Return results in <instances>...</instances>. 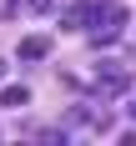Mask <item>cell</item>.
Returning a JSON list of instances; mask_svg holds the SVG:
<instances>
[{
    "instance_id": "cell-1",
    "label": "cell",
    "mask_w": 136,
    "mask_h": 146,
    "mask_svg": "<svg viewBox=\"0 0 136 146\" xmlns=\"http://www.w3.org/2000/svg\"><path fill=\"white\" fill-rule=\"evenodd\" d=\"M126 20H131V10H126L121 0H96V5H91V50L116 45V35H121Z\"/></svg>"
},
{
    "instance_id": "cell-2",
    "label": "cell",
    "mask_w": 136,
    "mask_h": 146,
    "mask_svg": "<svg viewBox=\"0 0 136 146\" xmlns=\"http://www.w3.org/2000/svg\"><path fill=\"white\" fill-rule=\"evenodd\" d=\"M126 91H131V60H126V66H121V60H101L96 76H91V96L111 101V96H126Z\"/></svg>"
},
{
    "instance_id": "cell-3",
    "label": "cell",
    "mask_w": 136,
    "mask_h": 146,
    "mask_svg": "<svg viewBox=\"0 0 136 146\" xmlns=\"http://www.w3.org/2000/svg\"><path fill=\"white\" fill-rule=\"evenodd\" d=\"M91 5H96V0H71V5L60 10V25L66 30H91Z\"/></svg>"
},
{
    "instance_id": "cell-4",
    "label": "cell",
    "mask_w": 136,
    "mask_h": 146,
    "mask_svg": "<svg viewBox=\"0 0 136 146\" xmlns=\"http://www.w3.org/2000/svg\"><path fill=\"white\" fill-rule=\"evenodd\" d=\"M50 56V35H25L20 40V60H45Z\"/></svg>"
},
{
    "instance_id": "cell-5",
    "label": "cell",
    "mask_w": 136,
    "mask_h": 146,
    "mask_svg": "<svg viewBox=\"0 0 136 146\" xmlns=\"http://www.w3.org/2000/svg\"><path fill=\"white\" fill-rule=\"evenodd\" d=\"M25 101H30L25 86H5V91H0V106H25Z\"/></svg>"
},
{
    "instance_id": "cell-6",
    "label": "cell",
    "mask_w": 136,
    "mask_h": 146,
    "mask_svg": "<svg viewBox=\"0 0 136 146\" xmlns=\"http://www.w3.org/2000/svg\"><path fill=\"white\" fill-rule=\"evenodd\" d=\"M30 10H35V15H50V10H60V0H30Z\"/></svg>"
},
{
    "instance_id": "cell-7",
    "label": "cell",
    "mask_w": 136,
    "mask_h": 146,
    "mask_svg": "<svg viewBox=\"0 0 136 146\" xmlns=\"http://www.w3.org/2000/svg\"><path fill=\"white\" fill-rule=\"evenodd\" d=\"M20 5H30V0H5V15H15Z\"/></svg>"
},
{
    "instance_id": "cell-8",
    "label": "cell",
    "mask_w": 136,
    "mask_h": 146,
    "mask_svg": "<svg viewBox=\"0 0 136 146\" xmlns=\"http://www.w3.org/2000/svg\"><path fill=\"white\" fill-rule=\"evenodd\" d=\"M131 121H136V101H131Z\"/></svg>"
},
{
    "instance_id": "cell-9",
    "label": "cell",
    "mask_w": 136,
    "mask_h": 146,
    "mask_svg": "<svg viewBox=\"0 0 136 146\" xmlns=\"http://www.w3.org/2000/svg\"><path fill=\"white\" fill-rule=\"evenodd\" d=\"M0 76H5V60H0Z\"/></svg>"
}]
</instances>
